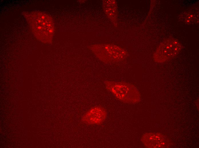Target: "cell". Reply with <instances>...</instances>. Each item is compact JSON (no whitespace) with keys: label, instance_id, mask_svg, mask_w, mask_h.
Wrapping results in <instances>:
<instances>
[{"label":"cell","instance_id":"cell-1","mask_svg":"<svg viewBox=\"0 0 199 148\" xmlns=\"http://www.w3.org/2000/svg\"><path fill=\"white\" fill-rule=\"evenodd\" d=\"M23 15L38 39L44 43L52 42L54 27L53 20L49 15L38 11L24 12Z\"/></svg>","mask_w":199,"mask_h":148},{"label":"cell","instance_id":"cell-2","mask_svg":"<svg viewBox=\"0 0 199 148\" xmlns=\"http://www.w3.org/2000/svg\"><path fill=\"white\" fill-rule=\"evenodd\" d=\"M106 89L119 100L124 102L135 104L140 100L139 92L133 85L123 82L107 81Z\"/></svg>","mask_w":199,"mask_h":148},{"label":"cell","instance_id":"cell-3","mask_svg":"<svg viewBox=\"0 0 199 148\" xmlns=\"http://www.w3.org/2000/svg\"><path fill=\"white\" fill-rule=\"evenodd\" d=\"M92 51L99 59L107 63L121 61L127 55L124 50L113 44L95 45L93 46Z\"/></svg>","mask_w":199,"mask_h":148},{"label":"cell","instance_id":"cell-4","mask_svg":"<svg viewBox=\"0 0 199 148\" xmlns=\"http://www.w3.org/2000/svg\"><path fill=\"white\" fill-rule=\"evenodd\" d=\"M182 49L180 42L174 39H167L164 41L157 48L153 55L157 63L164 62L178 55Z\"/></svg>","mask_w":199,"mask_h":148},{"label":"cell","instance_id":"cell-5","mask_svg":"<svg viewBox=\"0 0 199 148\" xmlns=\"http://www.w3.org/2000/svg\"><path fill=\"white\" fill-rule=\"evenodd\" d=\"M141 141L144 146L147 148H169L171 145L167 136L158 133H146L142 136Z\"/></svg>","mask_w":199,"mask_h":148},{"label":"cell","instance_id":"cell-6","mask_svg":"<svg viewBox=\"0 0 199 148\" xmlns=\"http://www.w3.org/2000/svg\"><path fill=\"white\" fill-rule=\"evenodd\" d=\"M106 110L101 106H95L91 108L81 118L84 123L89 125H99L102 124L106 119Z\"/></svg>","mask_w":199,"mask_h":148},{"label":"cell","instance_id":"cell-7","mask_svg":"<svg viewBox=\"0 0 199 148\" xmlns=\"http://www.w3.org/2000/svg\"><path fill=\"white\" fill-rule=\"evenodd\" d=\"M103 9L108 17L116 24L117 17V9L115 0H105L103 3Z\"/></svg>","mask_w":199,"mask_h":148},{"label":"cell","instance_id":"cell-8","mask_svg":"<svg viewBox=\"0 0 199 148\" xmlns=\"http://www.w3.org/2000/svg\"><path fill=\"white\" fill-rule=\"evenodd\" d=\"M181 21L188 24H192L195 22L196 17L195 15L190 13H184L182 14L180 17Z\"/></svg>","mask_w":199,"mask_h":148}]
</instances>
